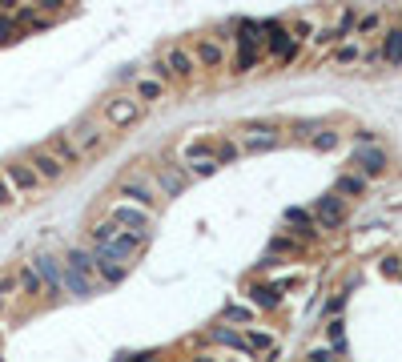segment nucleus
Listing matches in <instances>:
<instances>
[{
	"label": "nucleus",
	"instance_id": "20",
	"mask_svg": "<svg viewBox=\"0 0 402 362\" xmlns=\"http://www.w3.org/2000/svg\"><path fill=\"white\" fill-rule=\"evenodd\" d=\"M64 290H69V294H77V298H89V294H93V278H80L77 270H69V266H64Z\"/></svg>",
	"mask_w": 402,
	"mask_h": 362
},
{
	"label": "nucleus",
	"instance_id": "37",
	"mask_svg": "<svg viewBox=\"0 0 402 362\" xmlns=\"http://www.w3.org/2000/svg\"><path fill=\"white\" fill-rule=\"evenodd\" d=\"M310 362H334V354H330V350H314V354H310Z\"/></svg>",
	"mask_w": 402,
	"mask_h": 362
},
{
	"label": "nucleus",
	"instance_id": "16",
	"mask_svg": "<svg viewBox=\"0 0 402 362\" xmlns=\"http://www.w3.org/2000/svg\"><path fill=\"white\" fill-rule=\"evenodd\" d=\"M197 57H193V61H197V65L201 68H217L222 65V45H217V41H197Z\"/></svg>",
	"mask_w": 402,
	"mask_h": 362
},
{
	"label": "nucleus",
	"instance_id": "29",
	"mask_svg": "<svg viewBox=\"0 0 402 362\" xmlns=\"http://www.w3.org/2000/svg\"><path fill=\"white\" fill-rule=\"evenodd\" d=\"M16 36H20L16 17H0V41H16Z\"/></svg>",
	"mask_w": 402,
	"mask_h": 362
},
{
	"label": "nucleus",
	"instance_id": "31",
	"mask_svg": "<svg viewBox=\"0 0 402 362\" xmlns=\"http://www.w3.org/2000/svg\"><path fill=\"white\" fill-rule=\"evenodd\" d=\"M13 290H16V274H4V278H0V310L8 306V294H13Z\"/></svg>",
	"mask_w": 402,
	"mask_h": 362
},
{
	"label": "nucleus",
	"instance_id": "30",
	"mask_svg": "<svg viewBox=\"0 0 402 362\" xmlns=\"http://www.w3.org/2000/svg\"><path fill=\"white\" fill-rule=\"evenodd\" d=\"M213 157H217V165H229V161H234V157H238V145H234V141H222Z\"/></svg>",
	"mask_w": 402,
	"mask_h": 362
},
{
	"label": "nucleus",
	"instance_id": "12",
	"mask_svg": "<svg viewBox=\"0 0 402 362\" xmlns=\"http://www.w3.org/2000/svg\"><path fill=\"white\" fill-rule=\"evenodd\" d=\"M266 33H270V52L273 57L289 61V57H294V36H289V29H282V24H266Z\"/></svg>",
	"mask_w": 402,
	"mask_h": 362
},
{
	"label": "nucleus",
	"instance_id": "32",
	"mask_svg": "<svg viewBox=\"0 0 402 362\" xmlns=\"http://www.w3.org/2000/svg\"><path fill=\"white\" fill-rule=\"evenodd\" d=\"M245 346H254V350H270L273 338H270V334H261V330H254V334L245 338Z\"/></svg>",
	"mask_w": 402,
	"mask_h": 362
},
{
	"label": "nucleus",
	"instance_id": "22",
	"mask_svg": "<svg viewBox=\"0 0 402 362\" xmlns=\"http://www.w3.org/2000/svg\"><path fill=\"white\" fill-rule=\"evenodd\" d=\"M209 334H213V342H222V346H229V350H241V354H250V346H245V338H241V334H234V330L213 326Z\"/></svg>",
	"mask_w": 402,
	"mask_h": 362
},
{
	"label": "nucleus",
	"instance_id": "27",
	"mask_svg": "<svg viewBox=\"0 0 402 362\" xmlns=\"http://www.w3.org/2000/svg\"><path fill=\"white\" fill-rule=\"evenodd\" d=\"M334 145H338V133L334 129H318V133H314V149L326 153V149H334Z\"/></svg>",
	"mask_w": 402,
	"mask_h": 362
},
{
	"label": "nucleus",
	"instance_id": "25",
	"mask_svg": "<svg viewBox=\"0 0 402 362\" xmlns=\"http://www.w3.org/2000/svg\"><path fill=\"white\" fill-rule=\"evenodd\" d=\"M222 318L225 322H245V326H250V322H254V310H250V306H225Z\"/></svg>",
	"mask_w": 402,
	"mask_h": 362
},
{
	"label": "nucleus",
	"instance_id": "14",
	"mask_svg": "<svg viewBox=\"0 0 402 362\" xmlns=\"http://www.w3.org/2000/svg\"><path fill=\"white\" fill-rule=\"evenodd\" d=\"M64 266H69V270H77L80 278H93V274H96L93 249H69V254H64Z\"/></svg>",
	"mask_w": 402,
	"mask_h": 362
},
{
	"label": "nucleus",
	"instance_id": "2",
	"mask_svg": "<svg viewBox=\"0 0 402 362\" xmlns=\"http://www.w3.org/2000/svg\"><path fill=\"white\" fill-rule=\"evenodd\" d=\"M32 270L41 274V282H45V294H64V262H57L52 254H36L32 258Z\"/></svg>",
	"mask_w": 402,
	"mask_h": 362
},
{
	"label": "nucleus",
	"instance_id": "35",
	"mask_svg": "<svg viewBox=\"0 0 402 362\" xmlns=\"http://www.w3.org/2000/svg\"><path fill=\"white\" fill-rule=\"evenodd\" d=\"M257 65V52H241L238 57V73H245V68H254Z\"/></svg>",
	"mask_w": 402,
	"mask_h": 362
},
{
	"label": "nucleus",
	"instance_id": "36",
	"mask_svg": "<svg viewBox=\"0 0 402 362\" xmlns=\"http://www.w3.org/2000/svg\"><path fill=\"white\" fill-rule=\"evenodd\" d=\"M8 201H13V189H8V181L0 173V205H8Z\"/></svg>",
	"mask_w": 402,
	"mask_h": 362
},
{
	"label": "nucleus",
	"instance_id": "1",
	"mask_svg": "<svg viewBox=\"0 0 402 362\" xmlns=\"http://www.w3.org/2000/svg\"><path fill=\"white\" fill-rule=\"evenodd\" d=\"M145 113V105L137 97H125V93H117V97H109L105 105H101V117H105V125H113V129H129V125H137Z\"/></svg>",
	"mask_w": 402,
	"mask_h": 362
},
{
	"label": "nucleus",
	"instance_id": "39",
	"mask_svg": "<svg viewBox=\"0 0 402 362\" xmlns=\"http://www.w3.org/2000/svg\"><path fill=\"white\" fill-rule=\"evenodd\" d=\"M330 338H334V342L342 346V322H330Z\"/></svg>",
	"mask_w": 402,
	"mask_h": 362
},
{
	"label": "nucleus",
	"instance_id": "34",
	"mask_svg": "<svg viewBox=\"0 0 402 362\" xmlns=\"http://www.w3.org/2000/svg\"><path fill=\"white\" fill-rule=\"evenodd\" d=\"M354 61H358V49H354V45L338 49V65H354Z\"/></svg>",
	"mask_w": 402,
	"mask_h": 362
},
{
	"label": "nucleus",
	"instance_id": "38",
	"mask_svg": "<svg viewBox=\"0 0 402 362\" xmlns=\"http://www.w3.org/2000/svg\"><path fill=\"white\" fill-rule=\"evenodd\" d=\"M362 33H370V29H378V17H362V24H358Z\"/></svg>",
	"mask_w": 402,
	"mask_h": 362
},
{
	"label": "nucleus",
	"instance_id": "26",
	"mask_svg": "<svg viewBox=\"0 0 402 362\" xmlns=\"http://www.w3.org/2000/svg\"><path fill=\"white\" fill-rule=\"evenodd\" d=\"M193 178H213L217 173V157H201V161H189Z\"/></svg>",
	"mask_w": 402,
	"mask_h": 362
},
{
	"label": "nucleus",
	"instance_id": "15",
	"mask_svg": "<svg viewBox=\"0 0 402 362\" xmlns=\"http://www.w3.org/2000/svg\"><path fill=\"white\" fill-rule=\"evenodd\" d=\"M16 286H20V290H24L29 298H41V294H45V282H41V274L32 270V262L16 270Z\"/></svg>",
	"mask_w": 402,
	"mask_h": 362
},
{
	"label": "nucleus",
	"instance_id": "3",
	"mask_svg": "<svg viewBox=\"0 0 402 362\" xmlns=\"http://www.w3.org/2000/svg\"><path fill=\"white\" fill-rule=\"evenodd\" d=\"M4 181H8V189L24 194V198H29V194H36V189L45 185V181L36 178V169H32L29 161H8V165H4Z\"/></svg>",
	"mask_w": 402,
	"mask_h": 362
},
{
	"label": "nucleus",
	"instance_id": "18",
	"mask_svg": "<svg viewBox=\"0 0 402 362\" xmlns=\"http://www.w3.org/2000/svg\"><path fill=\"white\" fill-rule=\"evenodd\" d=\"M382 61H390V65H402V29H390V33L382 36V52H378Z\"/></svg>",
	"mask_w": 402,
	"mask_h": 362
},
{
	"label": "nucleus",
	"instance_id": "23",
	"mask_svg": "<svg viewBox=\"0 0 402 362\" xmlns=\"http://www.w3.org/2000/svg\"><path fill=\"white\" fill-rule=\"evenodd\" d=\"M93 262H96V274H101L105 282H121V278H125V266H121V262H109V258H96V254H93Z\"/></svg>",
	"mask_w": 402,
	"mask_h": 362
},
{
	"label": "nucleus",
	"instance_id": "40",
	"mask_svg": "<svg viewBox=\"0 0 402 362\" xmlns=\"http://www.w3.org/2000/svg\"><path fill=\"white\" fill-rule=\"evenodd\" d=\"M197 362H217V359H209V354H197Z\"/></svg>",
	"mask_w": 402,
	"mask_h": 362
},
{
	"label": "nucleus",
	"instance_id": "5",
	"mask_svg": "<svg viewBox=\"0 0 402 362\" xmlns=\"http://www.w3.org/2000/svg\"><path fill=\"white\" fill-rule=\"evenodd\" d=\"M117 198H129L133 205H141V210H153L157 205V189L141 178H125V181H117Z\"/></svg>",
	"mask_w": 402,
	"mask_h": 362
},
{
	"label": "nucleus",
	"instance_id": "33",
	"mask_svg": "<svg viewBox=\"0 0 402 362\" xmlns=\"http://www.w3.org/2000/svg\"><path fill=\"white\" fill-rule=\"evenodd\" d=\"M270 249H278V254H298V242H289V238H273Z\"/></svg>",
	"mask_w": 402,
	"mask_h": 362
},
{
	"label": "nucleus",
	"instance_id": "19",
	"mask_svg": "<svg viewBox=\"0 0 402 362\" xmlns=\"http://www.w3.org/2000/svg\"><path fill=\"white\" fill-rule=\"evenodd\" d=\"M165 97V81H157V77H141L137 81V101L141 105H153V101Z\"/></svg>",
	"mask_w": 402,
	"mask_h": 362
},
{
	"label": "nucleus",
	"instance_id": "28",
	"mask_svg": "<svg viewBox=\"0 0 402 362\" xmlns=\"http://www.w3.org/2000/svg\"><path fill=\"white\" fill-rule=\"evenodd\" d=\"M338 189H342V194H362V189H366V181L354 178V173H346V178H338Z\"/></svg>",
	"mask_w": 402,
	"mask_h": 362
},
{
	"label": "nucleus",
	"instance_id": "21",
	"mask_svg": "<svg viewBox=\"0 0 402 362\" xmlns=\"http://www.w3.org/2000/svg\"><path fill=\"white\" fill-rule=\"evenodd\" d=\"M286 222L294 226L298 238H314V217L306 214V210H286Z\"/></svg>",
	"mask_w": 402,
	"mask_h": 362
},
{
	"label": "nucleus",
	"instance_id": "9",
	"mask_svg": "<svg viewBox=\"0 0 402 362\" xmlns=\"http://www.w3.org/2000/svg\"><path fill=\"white\" fill-rule=\"evenodd\" d=\"M354 165L362 169V173H370V178H378V173H386V149L378 145H358L354 149Z\"/></svg>",
	"mask_w": 402,
	"mask_h": 362
},
{
	"label": "nucleus",
	"instance_id": "7",
	"mask_svg": "<svg viewBox=\"0 0 402 362\" xmlns=\"http://www.w3.org/2000/svg\"><path fill=\"white\" fill-rule=\"evenodd\" d=\"M69 141L77 145V153L85 157V153H96V149L105 145V129L96 125V121H80L77 129L69 133Z\"/></svg>",
	"mask_w": 402,
	"mask_h": 362
},
{
	"label": "nucleus",
	"instance_id": "8",
	"mask_svg": "<svg viewBox=\"0 0 402 362\" xmlns=\"http://www.w3.org/2000/svg\"><path fill=\"white\" fill-rule=\"evenodd\" d=\"M161 61H165L173 81H193V73H197V61H193V52H185V49H169Z\"/></svg>",
	"mask_w": 402,
	"mask_h": 362
},
{
	"label": "nucleus",
	"instance_id": "4",
	"mask_svg": "<svg viewBox=\"0 0 402 362\" xmlns=\"http://www.w3.org/2000/svg\"><path fill=\"white\" fill-rule=\"evenodd\" d=\"M109 222L125 233H149V226H153V217L145 214V210H133V205H113Z\"/></svg>",
	"mask_w": 402,
	"mask_h": 362
},
{
	"label": "nucleus",
	"instance_id": "10",
	"mask_svg": "<svg viewBox=\"0 0 402 362\" xmlns=\"http://www.w3.org/2000/svg\"><path fill=\"white\" fill-rule=\"evenodd\" d=\"M342 217H346V205H342L338 198H318V205H314V222H318V226L338 230V226H342Z\"/></svg>",
	"mask_w": 402,
	"mask_h": 362
},
{
	"label": "nucleus",
	"instance_id": "6",
	"mask_svg": "<svg viewBox=\"0 0 402 362\" xmlns=\"http://www.w3.org/2000/svg\"><path fill=\"white\" fill-rule=\"evenodd\" d=\"M278 145H282V137H278L273 125H250L245 137H241V149H245V153H270V149H278Z\"/></svg>",
	"mask_w": 402,
	"mask_h": 362
},
{
	"label": "nucleus",
	"instance_id": "13",
	"mask_svg": "<svg viewBox=\"0 0 402 362\" xmlns=\"http://www.w3.org/2000/svg\"><path fill=\"white\" fill-rule=\"evenodd\" d=\"M48 153H52V157L64 165V169L80 161V153H77V145L69 141V133H57V137H52V145H48Z\"/></svg>",
	"mask_w": 402,
	"mask_h": 362
},
{
	"label": "nucleus",
	"instance_id": "17",
	"mask_svg": "<svg viewBox=\"0 0 402 362\" xmlns=\"http://www.w3.org/2000/svg\"><path fill=\"white\" fill-rule=\"evenodd\" d=\"M157 181L165 185V194H181L189 185V173H177L173 165H157Z\"/></svg>",
	"mask_w": 402,
	"mask_h": 362
},
{
	"label": "nucleus",
	"instance_id": "24",
	"mask_svg": "<svg viewBox=\"0 0 402 362\" xmlns=\"http://www.w3.org/2000/svg\"><path fill=\"white\" fill-rule=\"evenodd\" d=\"M250 294H254L257 306H278V302H282V290H278V286H254Z\"/></svg>",
	"mask_w": 402,
	"mask_h": 362
},
{
	"label": "nucleus",
	"instance_id": "11",
	"mask_svg": "<svg viewBox=\"0 0 402 362\" xmlns=\"http://www.w3.org/2000/svg\"><path fill=\"white\" fill-rule=\"evenodd\" d=\"M29 165L36 169V178H41V181H61V178H64V165L57 161L48 149H36V153L29 157Z\"/></svg>",
	"mask_w": 402,
	"mask_h": 362
}]
</instances>
